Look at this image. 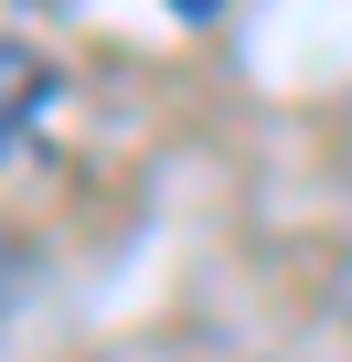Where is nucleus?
I'll list each match as a JSON object with an SVG mask.
<instances>
[{
    "mask_svg": "<svg viewBox=\"0 0 352 362\" xmlns=\"http://www.w3.org/2000/svg\"><path fill=\"white\" fill-rule=\"evenodd\" d=\"M331 309H341V330H352V267H341V277H331Z\"/></svg>",
    "mask_w": 352,
    "mask_h": 362,
    "instance_id": "1",
    "label": "nucleus"
},
{
    "mask_svg": "<svg viewBox=\"0 0 352 362\" xmlns=\"http://www.w3.org/2000/svg\"><path fill=\"white\" fill-rule=\"evenodd\" d=\"M171 11H182V22H214V11H225V0H171Z\"/></svg>",
    "mask_w": 352,
    "mask_h": 362,
    "instance_id": "2",
    "label": "nucleus"
}]
</instances>
